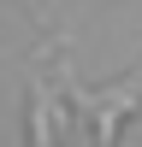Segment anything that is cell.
I'll return each mask as SVG.
<instances>
[{"instance_id":"cell-1","label":"cell","mask_w":142,"mask_h":147,"mask_svg":"<svg viewBox=\"0 0 142 147\" xmlns=\"http://www.w3.org/2000/svg\"><path fill=\"white\" fill-rule=\"evenodd\" d=\"M53 77H59V88L71 94V106L89 118V141H95V147H118L124 124L142 112V65H136V71H124L118 82H101V88H83L65 65H59Z\"/></svg>"}]
</instances>
